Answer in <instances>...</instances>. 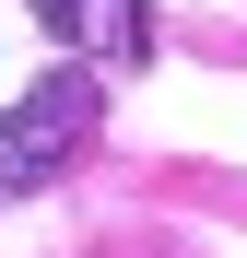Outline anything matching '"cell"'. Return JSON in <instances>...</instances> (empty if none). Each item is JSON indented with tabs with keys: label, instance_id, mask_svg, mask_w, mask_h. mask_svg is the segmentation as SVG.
I'll return each instance as SVG.
<instances>
[{
	"label": "cell",
	"instance_id": "1",
	"mask_svg": "<svg viewBox=\"0 0 247 258\" xmlns=\"http://www.w3.org/2000/svg\"><path fill=\"white\" fill-rule=\"evenodd\" d=\"M94 71H47V82H24L12 106H0V200H24V188H47L59 164L94 141Z\"/></svg>",
	"mask_w": 247,
	"mask_h": 258
},
{
	"label": "cell",
	"instance_id": "2",
	"mask_svg": "<svg viewBox=\"0 0 247 258\" xmlns=\"http://www.w3.org/2000/svg\"><path fill=\"white\" fill-rule=\"evenodd\" d=\"M35 24L59 47H82L94 71H141L153 59V0H35Z\"/></svg>",
	"mask_w": 247,
	"mask_h": 258
}]
</instances>
